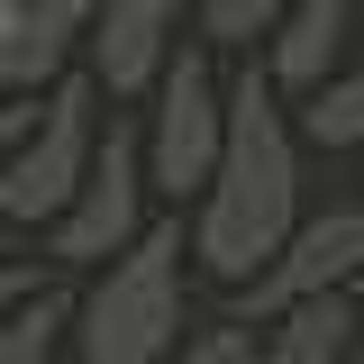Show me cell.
<instances>
[{
  "label": "cell",
  "instance_id": "6da1fadb",
  "mask_svg": "<svg viewBox=\"0 0 364 364\" xmlns=\"http://www.w3.org/2000/svg\"><path fill=\"white\" fill-rule=\"evenodd\" d=\"M291 228H301L291 109L264 82V64H246L228 82V136H219V164H210V191H200V219H191V255L219 282H255Z\"/></svg>",
  "mask_w": 364,
  "mask_h": 364
},
{
  "label": "cell",
  "instance_id": "7a4b0ae2",
  "mask_svg": "<svg viewBox=\"0 0 364 364\" xmlns=\"http://www.w3.org/2000/svg\"><path fill=\"white\" fill-rule=\"evenodd\" d=\"M182 255H191L182 219L136 228L128 255H109V273L73 301L82 364H164L182 346Z\"/></svg>",
  "mask_w": 364,
  "mask_h": 364
},
{
  "label": "cell",
  "instance_id": "3957f363",
  "mask_svg": "<svg viewBox=\"0 0 364 364\" xmlns=\"http://www.w3.org/2000/svg\"><path fill=\"white\" fill-rule=\"evenodd\" d=\"M91 146H100V128H91V82L64 73V82L46 91L37 128L18 136L9 164H0V228H55L73 210L82 173H91Z\"/></svg>",
  "mask_w": 364,
  "mask_h": 364
},
{
  "label": "cell",
  "instance_id": "277c9868",
  "mask_svg": "<svg viewBox=\"0 0 364 364\" xmlns=\"http://www.w3.org/2000/svg\"><path fill=\"white\" fill-rule=\"evenodd\" d=\"M219 136H228V91L210 73L200 46H182L173 64L155 73V128H146V182L155 191H210V164H219Z\"/></svg>",
  "mask_w": 364,
  "mask_h": 364
},
{
  "label": "cell",
  "instance_id": "5b68a950",
  "mask_svg": "<svg viewBox=\"0 0 364 364\" xmlns=\"http://www.w3.org/2000/svg\"><path fill=\"white\" fill-rule=\"evenodd\" d=\"M136 228H146V136L109 119L73 210L55 219V264H109V255L136 246Z\"/></svg>",
  "mask_w": 364,
  "mask_h": 364
},
{
  "label": "cell",
  "instance_id": "8992f818",
  "mask_svg": "<svg viewBox=\"0 0 364 364\" xmlns=\"http://www.w3.org/2000/svg\"><path fill=\"white\" fill-rule=\"evenodd\" d=\"M364 273V200L346 210H318L282 237V255H273L255 282H237V328H255V318H282L291 301H318V291H346Z\"/></svg>",
  "mask_w": 364,
  "mask_h": 364
},
{
  "label": "cell",
  "instance_id": "52a82bcc",
  "mask_svg": "<svg viewBox=\"0 0 364 364\" xmlns=\"http://www.w3.org/2000/svg\"><path fill=\"white\" fill-rule=\"evenodd\" d=\"M200 0H100L91 9V82L109 91V100H136V91H155V73L173 64V37L182 18H191Z\"/></svg>",
  "mask_w": 364,
  "mask_h": 364
},
{
  "label": "cell",
  "instance_id": "ba28073f",
  "mask_svg": "<svg viewBox=\"0 0 364 364\" xmlns=\"http://www.w3.org/2000/svg\"><path fill=\"white\" fill-rule=\"evenodd\" d=\"M346 28H355V0H291L282 28L264 37V82L273 91H318L346 55Z\"/></svg>",
  "mask_w": 364,
  "mask_h": 364
},
{
  "label": "cell",
  "instance_id": "9c48e42d",
  "mask_svg": "<svg viewBox=\"0 0 364 364\" xmlns=\"http://www.w3.org/2000/svg\"><path fill=\"white\" fill-rule=\"evenodd\" d=\"M355 301L346 291H318V301H291L282 318H264V346L255 364H346L355 355Z\"/></svg>",
  "mask_w": 364,
  "mask_h": 364
},
{
  "label": "cell",
  "instance_id": "30bf717a",
  "mask_svg": "<svg viewBox=\"0 0 364 364\" xmlns=\"http://www.w3.org/2000/svg\"><path fill=\"white\" fill-rule=\"evenodd\" d=\"M73 18L64 9H46V0H28L18 9V28L0 37V91H18V100H37V91L64 82V64H73Z\"/></svg>",
  "mask_w": 364,
  "mask_h": 364
},
{
  "label": "cell",
  "instance_id": "8fae6325",
  "mask_svg": "<svg viewBox=\"0 0 364 364\" xmlns=\"http://www.w3.org/2000/svg\"><path fill=\"white\" fill-rule=\"evenodd\" d=\"M73 328V301L46 282V291H28L18 310L0 318V364H55V337Z\"/></svg>",
  "mask_w": 364,
  "mask_h": 364
},
{
  "label": "cell",
  "instance_id": "7c38bea8",
  "mask_svg": "<svg viewBox=\"0 0 364 364\" xmlns=\"http://www.w3.org/2000/svg\"><path fill=\"white\" fill-rule=\"evenodd\" d=\"M301 136H310V146H364V64H346V73H328V82L310 91Z\"/></svg>",
  "mask_w": 364,
  "mask_h": 364
},
{
  "label": "cell",
  "instance_id": "4fadbf2b",
  "mask_svg": "<svg viewBox=\"0 0 364 364\" xmlns=\"http://www.w3.org/2000/svg\"><path fill=\"white\" fill-rule=\"evenodd\" d=\"M282 9L291 0H200L191 18H200V46H264L282 28Z\"/></svg>",
  "mask_w": 364,
  "mask_h": 364
},
{
  "label": "cell",
  "instance_id": "5bb4252c",
  "mask_svg": "<svg viewBox=\"0 0 364 364\" xmlns=\"http://www.w3.org/2000/svg\"><path fill=\"white\" fill-rule=\"evenodd\" d=\"M164 364H255V328H237V318H228V328H200V337H182Z\"/></svg>",
  "mask_w": 364,
  "mask_h": 364
},
{
  "label": "cell",
  "instance_id": "9a60e30c",
  "mask_svg": "<svg viewBox=\"0 0 364 364\" xmlns=\"http://www.w3.org/2000/svg\"><path fill=\"white\" fill-rule=\"evenodd\" d=\"M37 128V100H0V164H9V146Z\"/></svg>",
  "mask_w": 364,
  "mask_h": 364
},
{
  "label": "cell",
  "instance_id": "2e32d148",
  "mask_svg": "<svg viewBox=\"0 0 364 364\" xmlns=\"http://www.w3.org/2000/svg\"><path fill=\"white\" fill-rule=\"evenodd\" d=\"M28 291H46V282H37V273H28V264H0V318L18 310V301H28Z\"/></svg>",
  "mask_w": 364,
  "mask_h": 364
},
{
  "label": "cell",
  "instance_id": "e0dca14e",
  "mask_svg": "<svg viewBox=\"0 0 364 364\" xmlns=\"http://www.w3.org/2000/svg\"><path fill=\"white\" fill-rule=\"evenodd\" d=\"M46 9H64L73 28H91V9H100V0H46Z\"/></svg>",
  "mask_w": 364,
  "mask_h": 364
},
{
  "label": "cell",
  "instance_id": "ac0fdd59",
  "mask_svg": "<svg viewBox=\"0 0 364 364\" xmlns=\"http://www.w3.org/2000/svg\"><path fill=\"white\" fill-rule=\"evenodd\" d=\"M18 9H28V0H0V37H9V28H18Z\"/></svg>",
  "mask_w": 364,
  "mask_h": 364
},
{
  "label": "cell",
  "instance_id": "d6986e66",
  "mask_svg": "<svg viewBox=\"0 0 364 364\" xmlns=\"http://www.w3.org/2000/svg\"><path fill=\"white\" fill-rule=\"evenodd\" d=\"M0 264H9V228H0Z\"/></svg>",
  "mask_w": 364,
  "mask_h": 364
},
{
  "label": "cell",
  "instance_id": "ffe728a7",
  "mask_svg": "<svg viewBox=\"0 0 364 364\" xmlns=\"http://www.w3.org/2000/svg\"><path fill=\"white\" fill-rule=\"evenodd\" d=\"M355 355H364V328H355Z\"/></svg>",
  "mask_w": 364,
  "mask_h": 364
},
{
  "label": "cell",
  "instance_id": "44dd1931",
  "mask_svg": "<svg viewBox=\"0 0 364 364\" xmlns=\"http://www.w3.org/2000/svg\"><path fill=\"white\" fill-rule=\"evenodd\" d=\"M346 364H364V355H346Z\"/></svg>",
  "mask_w": 364,
  "mask_h": 364
},
{
  "label": "cell",
  "instance_id": "7402d4cb",
  "mask_svg": "<svg viewBox=\"0 0 364 364\" xmlns=\"http://www.w3.org/2000/svg\"><path fill=\"white\" fill-rule=\"evenodd\" d=\"M355 9H364V0H355Z\"/></svg>",
  "mask_w": 364,
  "mask_h": 364
},
{
  "label": "cell",
  "instance_id": "603a6c76",
  "mask_svg": "<svg viewBox=\"0 0 364 364\" xmlns=\"http://www.w3.org/2000/svg\"><path fill=\"white\" fill-rule=\"evenodd\" d=\"M355 282H364V273H355Z\"/></svg>",
  "mask_w": 364,
  "mask_h": 364
}]
</instances>
